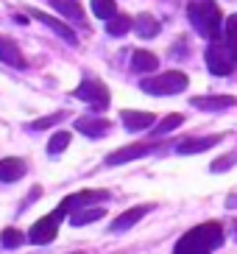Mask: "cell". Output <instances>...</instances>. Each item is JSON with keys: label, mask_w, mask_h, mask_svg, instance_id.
I'll return each mask as SVG.
<instances>
[{"label": "cell", "mask_w": 237, "mask_h": 254, "mask_svg": "<svg viewBox=\"0 0 237 254\" xmlns=\"http://www.w3.org/2000/svg\"><path fill=\"white\" fill-rule=\"evenodd\" d=\"M223 243V229L215 221H207V224L190 229L187 235H181V240L176 243V252L173 254H209L212 249H218Z\"/></svg>", "instance_id": "6da1fadb"}, {"label": "cell", "mask_w": 237, "mask_h": 254, "mask_svg": "<svg viewBox=\"0 0 237 254\" xmlns=\"http://www.w3.org/2000/svg\"><path fill=\"white\" fill-rule=\"evenodd\" d=\"M187 17L190 25L195 28V34L207 39H218L223 31V14L215 6V0H190L187 3Z\"/></svg>", "instance_id": "7a4b0ae2"}, {"label": "cell", "mask_w": 237, "mask_h": 254, "mask_svg": "<svg viewBox=\"0 0 237 254\" xmlns=\"http://www.w3.org/2000/svg\"><path fill=\"white\" fill-rule=\"evenodd\" d=\"M140 90L148 92V95H178V92L187 90V75L178 73V70H168V73L142 78Z\"/></svg>", "instance_id": "3957f363"}, {"label": "cell", "mask_w": 237, "mask_h": 254, "mask_svg": "<svg viewBox=\"0 0 237 254\" xmlns=\"http://www.w3.org/2000/svg\"><path fill=\"white\" fill-rule=\"evenodd\" d=\"M67 212H70V209H67L64 204H59V209H53V212H48L45 218H39L37 224L31 226L28 240L31 243H37V246H48V243L59 235V224L64 221Z\"/></svg>", "instance_id": "277c9868"}, {"label": "cell", "mask_w": 237, "mask_h": 254, "mask_svg": "<svg viewBox=\"0 0 237 254\" xmlns=\"http://www.w3.org/2000/svg\"><path fill=\"white\" fill-rule=\"evenodd\" d=\"M204 59H207V67H209L212 75H229L232 70H235V64H237L229 42H221V39H212V42H209Z\"/></svg>", "instance_id": "5b68a950"}, {"label": "cell", "mask_w": 237, "mask_h": 254, "mask_svg": "<svg viewBox=\"0 0 237 254\" xmlns=\"http://www.w3.org/2000/svg\"><path fill=\"white\" fill-rule=\"evenodd\" d=\"M73 95L78 98V101H84V104H89L92 109H106V106H109V90H106V84L92 81V78L78 84Z\"/></svg>", "instance_id": "8992f818"}, {"label": "cell", "mask_w": 237, "mask_h": 254, "mask_svg": "<svg viewBox=\"0 0 237 254\" xmlns=\"http://www.w3.org/2000/svg\"><path fill=\"white\" fill-rule=\"evenodd\" d=\"M159 145L156 142H134V145H126V148H118L112 151L109 157H106V165H123V162H131V159H140L151 151H156Z\"/></svg>", "instance_id": "52a82bcc"}, {"label": "cell", "mask_w": 237, "mask_h": 254, "mask_svg": "<svg viewBox=\"0 0 237 254\" xmlns=\"http://www.w3.org/2000/svg\"><path fill=\"white\" fill-rule=\"evenodd\" d=\"M151 212V204H140V207H131V209H126V212H120L115 221H112V226L109 229L112 232H126V229H131L140 218H145Z\"/></svg>", "instance_id": "ba28073f"}, {"label": "cell", "mask_w": 237, "mask_h": 254, "mask_svg": "<svg viewBox=\"0 0 237 254\" xmlns=\"http://www.w3.org/2000/svg\"><path fill=\"white\" fill-rule=\"evenodd\" d=\"M190 104H193L195 109L218 112V109H229V106H237V98H232V95H198V98H193Z\"/></svg>", "instance_id": "9c48e42d"}, {"label": "cell", "mask_w": 237, "mask_h": 254, "mask_svg": "<svg viewBox=\"0 0 237 254\" xmlns=\"http://www.w3.org/2000/svg\"><path fill=\"white\" fill-rule=\"evenodd\" d=\"M104 198H109V193H106V190H81V193L67 195L61 204H64L67 209H81V207H87V204L104 201Z\"/></svg>", "instance_id": "30bf717a"}, {"label": "cell", "mask_w": 237, "mask_h": 254, "mask_svg": "<svg viewBox=\"0 0 237 254\" xmlns=\"http://www.w3.org/2000/svg\"><path fill=\"white\" fill-rule=\"evenodd\" d=\"M120 120H123V126L128 131H142V128H151L156 123V118L151 112H134V109H126L120 115Z\"/></svg>", "instance_id": "8fae6325"}, {"label": "cell", "mask_w": 237, "mask_h": 254, "mask_svg": "<svg viewBox=\"0 0 237 254\" xmlns=\"http://www.w3.org/2000/svg\"><path fill=\"white\" fill-rule=\"evenodd\" d=\"M0 59L6 62V64H11V67H25V56L20 53V48H17V42H11L8 37H3L0 34Z\"/></svg>", "instance_id": "7c38bea8"}, {"label": "cell", "mask_w": 237, "mask_h": 254, "mask_svg": "<svg viewBox=\"0 0 237 254\" xmlns=\"http://www.w3.org/2000/svg\"><path fill=\"white\" fill-rule=\"evenodd\" d=\"M75 128L81 131V134H87V137H101V134H106L109 131V120H104L101 115L98 118H81V120H75Z\"/></svg>", "instance_id": "4fadbf2b"}, {"label": "cell", "mask_w": 237, "mask_h": 254, "mask_svg": "<svg viewBox=\"0 0 237 254\" xmlns=\"http://www.w3.org/2000/svg\"><path fill=\"white\" fill-rule=\"evenodd\" d=\"M223 137H195V140H184V142H178L176 145V151L178 154H201V151H207V148H212V145H218Z\"/></svg>", "instance_id": "5bb4252c"}, {"label": "cell", "mask_w": 237, "mask_h": 254, "mask_svg": "<svg viewBox=\"0 0 237 254\" xmlns=\"http://www.w3.org/2000/svg\"><path fill=\"white\" fill-rule=\"evenodd\" d=\"M25 176V162L17 157L0 159V182H17Z\"/></svg>", "instance_id": "9a60e30c"}, {"label": "cell", "mask_w": 237, "mask_h": 254, "mask_svg": "<svg viewBox=\"0 0 237 254\" xmlns=\"http://www.w3.org/2000/svg\"><path fill=\"white\" fill-rule=\"evenodd\" d=\"M34 20H39V23H45L51 31H56L61 39H67V42H75V34H73V28H67L61 20H56V17H51V14H45V11H34Z\"/></svg>", "instance_id": "2e32d148"}, {"label": "cell", "mask_w": 237, "mask_h": 254, "mask_svg": "<svg viewBox=\"0 0 237 254\" xmlns=\"http://www.w3.org/2000/svg\"><path fill=\"white\" fill-rule=\"evenodd\" d=\"M51 6L56 8V11H61L67 20H73V23H84V8H81L78 0H51Z\"/></svg>", "instance_id": "e0dca14e"}, {"label": "cell", "mask_w": 237, "mask_h": 254, "mask_svg": "<svg viewBox=\"0 0 237 254\" xmlns=\"http://www.w3.org/2000/svg\"><path fill=\"white\" fill-rule=\"evenodd\" d=\"M159 67V59H156L151 51H137L131 56V70L134 73H151V70Z\"/></svg>", "instance_id": "ac0fdd59"}, {"label": "cell", "mask_w": 237, "mask_h": 254, "mask_svg": "<svg viewBox=\"0 0 237 254\" xmlns=\"http://www.w3.org/2000/svg\"><path fill=\"white\" fill-rule=\"evenodd\" d=\"M159 31H162V28H159V23H156L151 14H142V17L134 20V34H137L140 39H154Z\"/></svg>", "instance_id": "d6986e66"}, {"label": "cell", "mask_w": 237, "mask_h": 254, "mask_svg": "<svg viewBox=\"0 0 237 254\" xmlns=\"http://www.w3.org/2000/svg\"><path fill=\"white\" fill-rule=\"evenodd\" d=\"M106 215V209L104 207H92V209H75L73 215H70V224L73 226H87V224H92V221H101V218Z\"/></svg>", "instance_id": "ffe728a7"}, {"label": "cell", "mask_w": 237, "mask_h": 254, "mask_svg": "<svg viewBox=\"0 0 237 254\" xmlns=\"http://www.w3.org/2000/svg\"><path fill=\"white\" fill-rule=\"evenodd\" d=\"M131 28H134V20L128 14H115L112 20H106V34H112V37H123Z\"/></svg>", "instance_id": "44dd1931"}, {"label": "cell", "mask_w": 237, "mask_h": 254, "mask_svg": "<svg viewBox=\"0 0 237 254\" xmlns=\"http://www.w3.org/2000/svg\"><path fill=\"white\" fill-rule=\"evenodd\" d=\"M92 14L98 20H112L118 14V3L115 0H92Z\"/></svg>", "instance_id": "7402d4cb"}, {"label": "cell", "mask_w": 237, "mask_h": 254, "mask_svg": "<svg viewBox=\"0 0 237 254\" xmlns=\"http://www.w3.org/2000/svg\"><path fill=\"white\" fill-rule=\"evenodd\" d=\"M67 145H70V131H56V134L48 140V154L56 157V154H61Z\"/></svg>", "instance_id": "603a6c76"}, {"label": "cell", "mask_w": 237, "mask_h": 254, "mask_svg": "<svg viewBox=\"0 0 237 254\" xmlns=\"http://www.w3.org/2000/svg\"><path fill=\"white\" fill-rule=\"evenodd\" d=\"M181 123H184V115H168V118L162 120V123H159V126L154 128V137H159V134H168V131H173V128H178L181 126Z\"/></svg>", "instance_id": "cb8c5ba5"}, {"label": "cell", "mask_w": 237, "mask_h": 254, "mask_svg": "<svg viewBox=\"0 0 237 254\" xmlns=\"http://www.w3.org/2000/svg\"><path fill=\"white\" fill-rule=\"evenodd\" d=\"M223 31H226V42H229L232 53H235V59H237V14L229 17V23L223 25Z\"/></svg>", "instance_id": "d4e9b609"}, {"label": "cell", "mask_w": 237, "mask_h": 254, "mask_svg": "<svg viewBox=\"0 0 237 254\" xmlns=\"http://www.w3.org/2000/svg\"><path fill=\"white\" fill-rule=\"evenodd\" d=\"M0 243H3L6 249L22 246V232H20V229H3V235H0Z\"/></svg>", "instance_id": "484cf974"}, {"label": "cell", "mask_w": 237, "mask_h": 254, "mask_svg": "<svg viewBox=\"0 0 237 254\" xmlns=\"http://www.w3.org/2000/svg\"><path fill=\"white\" fill-rule=\"evenodd\" d=\"M67 118V112H56V115H48V118L42 120H34L28 128H34V131H39V128H48V126H56V123H61V120Z\"/></svg>", "instance_id": "4316f807"}, {"label": "cell", "mask_w": 237, "mask_h": 254, "mask_svg": "<svg viewBox=\"0 0 237 254\" xmlns=\"http://www.w3.org/2000/svg\"><path fill=\"white\" fill-rule=\"evenodd\" d=\"M232 165H237V154H226V157L215 159V162H212V173H223V171H229Z\"/></svg>", "instance_id": "83f0119b"}, {"label": "cell", "mask_w": 237, "mask_h": 254, "mask_svg": "<svg viewBox=\"0 0 237 254\" xmlns=\"http://www.w3.org/2000/svg\"><path fill=\"white\" fill-rule=\"evenodd\" d=\"M226 207H229V209H235V207H237V195H232L229 201H226Z\"/></svg>", "instance_id": "f1b7e54d"}, {"label": "cell", "mask_w": 237, "mask_h": 254, "mask_svg": "<svg viewBox=\"0 0 237 254\" xmlns=\"http://www.w3.org/2000/svg\"><path fill=\"white\" fill-rule=\"evenodd\" d=\"M235 235H237V221H235Z\"/></svg>", "instance_id": "f546056e"}, {"label": "cell", "mask_w": 237, "mask_h": 254, "mask_svg": "<svg viewBox=\"0 0 237 254\" xmlns=\"http://www.w3.org/2000/svg\"><path fill=\"white\" fill-rule=\"evenodd\" d=\"M75 254H81V252H75Z\"/></svg>", "instance_id": "4dcf8cb0"}]
</instances>
